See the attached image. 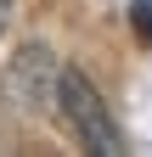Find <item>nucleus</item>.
Wrapping results in <instances>:
<instances>
[{"label":"nucleus","instance_id":"obj_1","mask_svg":"<svg viewBox=\"0 0 152 157\" xmlns=\"http://www.w3.org/2000/svg\"><path fill=\"white\" fill-rule=\"evenodd\" d=\"M56 107H62V118L73 124V135L85 140V151H96V157H118L124 151V135H118V124H113L102 90L90 84L79 67L56 73Z\"/></svg>","mask_w":152,"mask_h":157},{"label":"nucleus","instance_id":"obj_2","mask_svg":"<svg viewBox=\"0 0 152 157\" xmlns=\"http://www.w3.org/2000/svg\"><path fill=\"white\" fill-rule=\"evenodd\" d=\"M56 73H62V62L45 51V45H23L6 62V95L17 107H28V112H51L56 101Z\"/></svg>","mask_w":152,"mask_h":157},{"label":"nucleus","instance_id":"obj_4","mask_svg":"<svg viewBox=\"0 0 152 157\" xmlns=\"http://www.w3.org/2000/svg\"><path fill=\"white\" fill-rule=\"evenodd\" d=\"M6 23H11V0H0V34H6Z\"/></svg>","mask_w":152,"mask_h":157},{"label":"nucleus","instance_id":"obj_3","mask_svg":"<svg viewBox=\"0 0 152 157\" xmlns=\"http://www.w3.org/2000/svg\"><path fill=\"white\" fill-rule=\"evenodd\" d=\"M130 23L141 39H152V0H130Z\"/></svg>","mask_w":152,"mask_h":157}]
</instances>
